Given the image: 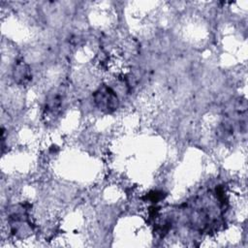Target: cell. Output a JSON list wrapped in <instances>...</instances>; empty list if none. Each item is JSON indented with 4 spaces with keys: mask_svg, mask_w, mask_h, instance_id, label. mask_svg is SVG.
Instances as JSON below:
<instances>
[{
    "mask_svg": "<svg viewBox=\"0 0 248 248\" xmlns=\"http://www.w3.org/2000/svg\"><path fill=\"white\" fill-rule=\"evenodd\" d=\"M93 101L96 107L104 113L115 111L119 105V100L112 88L106 84L100 85L93 93Z\"/></svg>",
    "mask_w": 248,
    "mask_h": 248,
    "instance_id": "6da1fadb",
    "label": "cell"
},
{
    "mask_svg": "<svg viewBox=\"0 0 248 248\" xmlns=\"http://www.w3.org/2000/svg\"><path fill=\"white\" fill-rule=\"evenodd\" d=\"M65 98V92L63 88H56L49 92L46 99V110L51 115H56L62 108V104Z\"/></svg>",
    "mask_w": 248,
    "mask_h": 248,
    "instance_id": "7a4b0ae2",
    "label": "cell"
},
{
    "mask_svg": "<svg viewBox=\"0 0 248 248\" xmlns=\"http://www.w3.org/2000/svg\"><path fill=\"white\" fill-rule=\"evenodd\" d=\"M13 77L16 83L25 85L30 81V79L32 78L31 70H30L29 66L24 61L18 60L15 64V67L13 70Z\"/></svg>",
    "mask_w": 248,
    "mask_h": 248,
    "instance_id": "3957f363",
    "label": "cell"
}]
</instances>
